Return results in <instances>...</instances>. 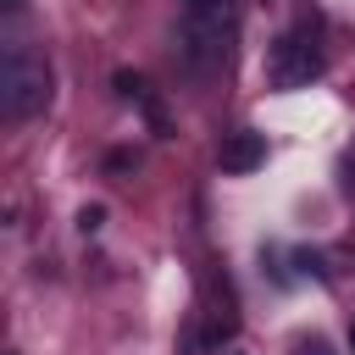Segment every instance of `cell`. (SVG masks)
Wrapping results in <instances>:
<instances>
[{
	"mask_svg": "<svg viewBox=\"0 0 355 355\" xmlns=\"http://www.w3.org/2000/svg\"><path fill=\"white\" fill-rule=\"evenodd\" d=\"M239 39V0H183L178 50L189 72H216Z\"/></svg>",
	"mask_w": 355,
	"mask_h": 355,
	"instance_id": "6da1fadb",
	"label": "cell"
},
{
	"mask_svg": "<svg viewBox=\"0 0 355 355\" xmlns=\"http://www.w3.org/2000/svg\"><path fill=\"white\" fill-rule=\"evenodd\" d=\"M44 105H50V67H44V55L28 50V44H11L6 61H0V111L11 122H28Z\"/></svg>",
	"mask_w": 355,
	"mask_h": 355,
	"instance_id": "7a4b0ae2",
	"label": "cell"
},
{
	"mask_svg": "<svg viewBox=\"0 0 355 355\" xmlns=\"http://www.w3.org/2000/svg\"><path fill=\"white\" fill-rule=\"evenodd\" d=\"M322 72V44H316V17L300 11V22L277 39L272 50V83L277 89H305L311 78Z\"/></svg>",
	"mask_w": 355,
	"mask_h": 355,
	"instance_id": "3957f363",
	"label": "cell"
},
{
	"mask_svg": "<svg viewBox=\"0 0 355 355\" xmlns=\"http://www.w3.org/2000/svg\"><path fill=\"white\" fill-rule=\"evenodd\" d=\"M216 166H222L227 178H244V172L266 166V139H261L255 128H239V133H227V139H222V150H216Z\"/></svg>",
	"mask_w": 355,
	"mask_h": 355,
	"instance_id": "277c9868",
	"label": "cell"
},
{
	"mask_svg": "<svg viewBox=\"0 0 355 355\" xmlns=\"http://www.w3.org/2000/svg\"><path fill=\"white\" fill-rule=\"evenodd\" d=\"M116 89H122V100H133L144 116H150V128L155 133H166V111H161V100H155V89L139 78V72H116Z\"/></svg>",
	"mask_w": 355,
	"mask_h": 355,
	"instance_id": "5b68a950",
	"label": "cell"
},
{
	"mask_svg": "<svg viewBox=\"0 0 355 355\" xmlns=\"http://www.w3.org/2000/svg\"><path fill=\"white\" fill-rule=\"evenodd\" d=\"M294 355H333V349H327V344H322V338H311V344H300V349H294Z\"/></svg>",
	"mask_w": 355,
	"mask_h": 355,
	"instance_id": "8992f818",
	"label": "cell"
},
{
	"mask_svg": "<svg viewBox=\"0 0 355 355\" xmlns=\"http://www.w3.org/2000/svg\"><path fill=\"white\" fill-rule=\"evenodd\" d=\"M349 355H355V316H349Z\"/></svg>",
	"mask_w": 355,
	"mask_h": 355,
	"instance_id": "52a82bcc",
	"label": "cell"
},
{
	"mask_svg": "<svg viewBox=\"0 0 355 355\" xmlns=\"http://www.w3.org/2000/svg\"><path fill=\"white\" fill-rule=\"evenodd\" d=\"M6 11H22V0H6Z\"/></svg>",
	"mask_w": 355,
	"mask_h": 355,
	"instance_id": "ba28073f",
	"label": "cell"
}]
</instances>
